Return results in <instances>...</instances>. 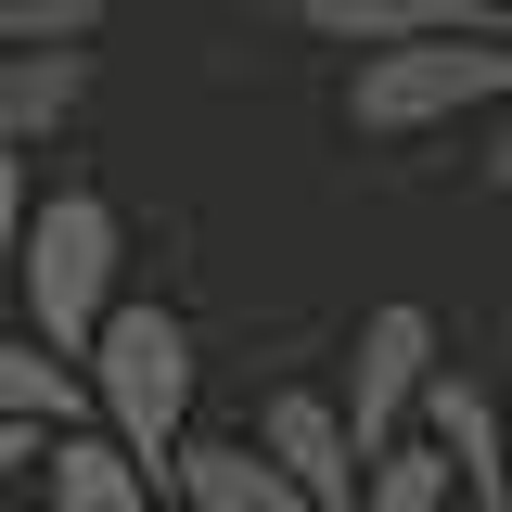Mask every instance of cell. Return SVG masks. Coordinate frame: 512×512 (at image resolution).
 Wrapping results in <instances>:
<instances>
[{"mask_svg":"<svg viewBox=\"0 0 512 512\" xmlns=\"http://www.w3.org/2000/svg\"><path fill=\"white\" fill-rule=\"evenodd\" d=\"M13 308H26V333H52L64 359H90V333L128 308V218H116V192H90V180H52V192H39Z\"/></svg>","mask_w":512,"mask_h":512,"instance_id":"obj_1","label":"cell"},{"mask_svg":"<svg viewBox=\"0 0 512 512\" xmlns=\"http://www.w3.org/2000/svg\"><path fill=\"white\" fill-rule=\"evenodd\" d=\"M77 372H90V423L167 474V448L192 436V384H205V346H192V320L167 308V295H128V308L90 333V359H77Z\"/></svg>","mask_w":512,"mask_h":512,"instance_id":"obj_2","label":"cell"},{"mask_svg":"<svg viewBox=\"0 0 512 512\" xmlns=\"http://www.w3.org/2000/svg\"><path fill=\"white\" fill-rule=\"evenodd\" d=\"M500 103H512V39H500V26L397 39V52L346 64V128H359V141H436V128L500 116Z\"/></svg>","mask_w":512,"mask_h":512,"instance_id":"obj_3","label":"cell"},{"mask_svg":"<svg viewBox=\"0 0 512 512\" xmlns=\"http://www.w3.org/2000/svg\"><path fill=\"white\" fill-rule=\"evenodd\" d=\"M448 384V346H436V308L423 295H384V308H359V333H346V423H359V448H397L423 436V397Z\"/></svg>","mask_w":512,"mask_h":512,"instance_id":"obj_4","label":"cell"},{"mask_svg":"<svg viewBox=\"0 0 512 512\" xmlns=\"http://www.w3.org/2000/svg\"><path fill=\"white\" fill-rule=\"evenodd\" d=\"M282 474H295V500L308 512H359V474H372V448H359V423H346V397L333 384H269L244 423Z\"/></svg>","mask_w":512,"mask_h":512,"instance_id":"obj_5","label":"cell"},{"mask_svg":"<svg viewBox=\"0 0 512 512\" xmlns=\"http://www.w3.org/2000/svg\"><path fill=\"white\" fill-rule=\"evenodd\" d=\"M154 500H167V474L141 448H116L103 423H64L39 448V512H154Z\"/></svg>","mask_w":512,"mask_h":512,"instance_id":"obj_6","label":"cell"},{"mask_svg":"<svg viewBox=\"0 0 512 512\" xmlns=\"http://www.w3.org/2000/svg\"><path fill=\"white\" fill-rule=\"evenodd\" d=\"M167 500L180 512H308L295 474H282L256 436H180L167 448Z\"/></svg>","mask_w":512,"mask_h":512,"instance_id":"obj_7","label":"cell"},{"mask_svg":"<svg viewBox=\"0 0 512 512\" xmlns=\"http://www.w3.org/2000/svg\"><path fill=\"white\" fill-rule=\"evenodd\" d=\"M423 436L461 461V500H474V512H512V410L474 372H448L436 397H423Z\"/></svg>","mask_w":512,"mask_h":512,"instance_id":"obj_8","label":"cell"},{"mask_svg":"<svg viewBox=\"0 0 512 512\" xmlns=\"http://www.w3.org/2000/svg\"><path fill=\"white\" fill-rule=\"evenodd\" d=\"M295 26H308L320 52H397V39H461V26H500L487 0H282Z\"/></svg>","mask_w":512,"mask_h":512,"instance_id":"obj_9","label":"cell"},{"mask_svg":"<svg viewBox=\"0 0 512 512\" xmlns=\"http://www.w3.org/2000/svg\"><path fill=\"white\" fill-rule=\"evenodd\" d=\"M90 77H103V39L90 52H0V141L13 154H52L77 103H90Z\"/></svg>","mask_w":512,"mask_h":512,"instance_id":"obj_10","label":"cell"},{"mask_svg":"<svg viewBox=\"0 0 512 512\" xmlns=\"http://www.w3.org/2000/svg\"><path fill=\"white\" fill-rule=\"evenodd\" d=\"M0 423H26V436L90 423V372L64 359L52 333H0Z\"/></svg>","mask_w":512,"mask_h":512,"instance_id":"obj_11","label":"cell"},{"mask_svg":"<svg viewBox=\"0 0 512 512\" xmlns=\"http://www.w3.org/2000/svg\"><path fill=\"white\" fill-rule=\"evenodd\" d=\"M359 512H474V500H461V461H448L436 436H397V448H372Z\"/></svg>","mask_w":512,"mask_h":512,"instance_id":"obj_12","label":"cell"},{"mask_svg":"<svg viewBox=\"0 0 512 512\" xmlns=\"http://www.w3.org/2000/svg\"><path fill=\"white\" fill-rule=\"evenodd\" d=\"M116 0H0V52H90Z\"/></svg>","mask_w":512,"mask_h":512,"instance_id":"obj_13","label":"cell"},{"mask_svg":"<svg viewBox=\"0 0 512 512\" xmlns=\"http://www.w3.org/2000/svg\"><path fill=\"white\" fill-rule=\"evenodd\" d=\"M26 218H39V167L0 141V295H13V269H26Z\"/></svg>","mask_w":512,"mask_h":512,"instance_id":"obj_14","label":"cell"},{"mask_svg":"<svg viewBox=\"0 0 512 512\" xmlns=\"http://www.w3.org/2000/svg\"><path fill=\"white\" fill-rule=\"evenodd\" d=\"M39 448H52V436H26V423H0V500H13V487H39Z\"/></svg>","mask_w":512,"mask_h":512,"instance_id":"obj_15","label":"cell"},{"mask_svg":"<svg viewBox=\"0 0 512 512\" xmlns=\"http://www.w3.org/2000/svg\"><path fill=\"white\" fill-rule=\"evenodd\" d=\"M487 192H500V205H512V103H500V116H487Z\"/></svg>","mask_w":512,"mask_h":512,"instance_id":"obj_16","label":"cell"},{"mask_svg":"<svg viewBox=\"0 0 512 512\" xmlns=\"http://www.w3.org/2000/svg\"><path fill=\"white\" fill-rule=\"evenodd\" d=\"M487 13H500V39H512V0H487Z\"/></svg>","mask_w":512,"mask_h":512,"instance_id":"obj_17","label":"cell"}]
</instances>
